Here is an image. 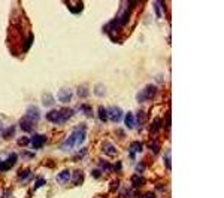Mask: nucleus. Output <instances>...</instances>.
I'll list each match as a JSON object with an SVG mask.
<instances>
[{"label":"nucleus","mask_w":224,"mask_h":198,"mask_svg":"<svg viewBox=\"0 0 224 198\" xmlns=\"http://www.w3.org/2000/svg\"><path fill=\"white\" fill-rule=\"evenodd\" d=\"M85 136H87V128L85 125H78L76 128L72 131V134H70L69 137L64 140V143L60 146V149L63 151H70V149H73V147L79 146L81 143H84V140H85Z\"/></svg>","instance_id":"nucleus-1"},{"label":"nucleus","mask_w":224,"mask_h":198,"mask_svg":"<svg viewBox=\"0 0 224 198\" xmlns=\"http://www.w3.org/2000/svg\"><path fill=\"white\" fill-rule=\"evenodd\" d=\"M75 110L70 107H61V109H54L46 113V119L52 122V124H63L67 119H70L73 116Z\"/></svg>","instance_id":"nucleus-2"},{"label":"nucleus","mask_w":224,"mask_h":198,"mask_svg":"<svg viewBox=\"0 0 224 198\" xmlns=\"http://www.w3.org/2000/svg\"><path fill=\"white\" fill-rule=\"evenodd\" d=\"M155 94H157V88L154 85H147L138 94V101L139 103H144L147 100H151V98H154Z\"/></svg>","instance_id":"nucleus-3"},{"label":"nucleus","mask_w":224,"mask_h":198,"mask_svg":"<svg viewBox=\"0 0 224 198\" xmlns=\"http://www.w3.org/2000/svg\"><path fill=\"white\" fill-rule=\"evenodd\" d=\"M17 159H18V154H9L8 159L0 161V171H8V170H11V168L15 165Z\"/></svg>","instance_id":"nucleus-4"},{"label":"nucleus","mask_w":224,"mask_h":198,"mask_svg":"<svg viewBox=\"0 0 224 198\" xmlns=\"http://www.w3.org/2000/svg\"><path fill=\"white\" fill-rule=\"evenodd\" d=\"M108 112V119H111L112 122H120L121 118H123V110L117 106H112L109 109H106Z\"/></svg>","instance_id":"nucleus-5"},{"label":"nucleus","mask_w":224,"mask_h":198,"mask_svg":"<svg viewBox=\"0 0 224 198\" xmlns=\"http://www.w3.org/2000/svg\"><path fill=\"white\" fill-rule=\"evenodd\" d=\"M36 122L32 118H28V116H24L23 119L19 121V128L23 130V131H26V133H30V131H33L35 128Z\"/></svg>","instance_id":"nucleus-6"},{"label":"nucleus","mask_w":224,"mask_h":198,"mask_svg":"<svg viewBox=\"0 0 224 198\" xmlns=\"http://www.w3.org/2000/svg\"><path fill=\"white\" fill-rule=\"evenodd\" d=\"M45 143H46V136H43V134H35L33 137H30V145L35 147V149L43 147Z\"/></svg>","instance_id":"nucleus-7"},{"label":"nucleus","mask_w":224,"mask_h":198,"mask_svg":"<svg viewBox=\"0 0 224 198\" xmlns=\"http://www.w3.org/2000/svg\"><path fill=\"white\" fill-rule=\"evenodd\" d=\"M72 97H73V91L69 89V88H63V89L58 91L57 100H58L60 103H69L70 100H72Z\"/></svg>","instance_id":"nucleus-8"},{"label":"nucleus","mask_w":224,"mask_h":198,"mask_svg":"<svg viewBox=\"0 0 224 198\" xmlns=\"http://www.w3.org/2000/svg\"><path fill=\"white\" fill-rule=\"evenodd\" d=\"M26 116H28V118H32L35 122H37V121L41 119V112H39V109H37L36 106H28L26 110Z\"/></svg>","instance_id":"nucleus-9"},{"label":"nucleus","mask_w":224,"mask_h":198,"mask_svg":"<svg viewBox=\"0 0 224 198\" xmlns=\"http://www.w3.org/2000/svg\"><path fill=\"white\" fill-rule=\"evenodd\" d=\"M102 151H103L105 155H108V156L117 155V147L114 146L112 143H109V142H105L103 145H102Z\"/></svg>","instance_id":"nucleus-10"},{"label":"nucleus","mask_w":224,"mask_h":198,"mask_svg":"<svg viewBox=\"0 0 224 198\" xmlns=\"http://www.w3.org/2000/svg\"><path fill=\"white\" fill-rule=\"evenodd\" d=\"M124 124H126V127L129 130H133L136 127V122H135V115L131 112L126 113V116H124Z\"/></svg>","instance_id":"nucleus-11"},{"label":"nucleus","mask_w":224,"mask_h":198,"mask_svg":"<svg viewBox=\"0 0 224 198\" xmlns=\"http://www.w3.org/2000/svg\"><path fill=\"white\" fill-rule=\"evenodd\" d=\"M142 149H144V146H142L140 142H135V143H131V145H130V158H135L136 154L142 152Z\"/></svg>","instance_id":"nucleus-12"},{"label":"nucleus","mask_w":224,"mask_h":198,"mask_svg":"<svg viewBox=\"0 0 224 198\" xmlns=\"http://www.w3.org/2000/svg\"><path fill=\"white\" fill-rule=\"evenodd\" d=\"M70 180V171L69 170H64V171L58 173V176H57V182L60 183V185H64V183H67Z\"/></svg>","instance_id":"nucleus-13"},{"label":"nucleus","mask_w":224,"mask_h":198,"mask_svg":"<svg viewBox=\"0 0 224 198\" xmlns=\"http://www.w3.org/2000/svg\"><path fill=\"white\" fill-rule=\"evenodd\" d=\"M72 180H73L75 185H81L84 182V173L81 171V170H75L73 176H72Z\"/></svg>","instance_id":"nucleus-14"},{"label":"nucleus","mask_w":224,"mask_h":198,"mask_svg":"<svg viewBox=\"0 0 224 198\" xmlns=\"http://www.w3.org/2000/svg\"><path fill=\"white\" fill-rule=\"evenodd\" d=\"M0 134H2V137L3 138H11L14 134H15V125H11V127H8L6 130H2Z\"/></svg>","instance_id":"nucleus-15"},{"label":"nucleus","mask_w":224,"mask_h":198,"mask_svg":"<svg viewBox=\"0 0 224 198\" xmlns=\"http://www.w3.org/2000/svg\"><path fill=\"white\" fill-rule=\"evenodd\" d=\"M54 103H55V100L52 98V95H50V94L42 95V104H43V106H46V107H51Z\"/></svg>","instance_id":"nucleus-16"},{"label":"nucleus","mask_w":224,"mask_h":198,"mask_svg":"<svg viewBox=\"0 0 224 198\" xmlns=\"http://www.w3.org/2000/svg\"><path fill=\"white\" fill-rule=\"evenodd\" d=\"M144 183H145V179L140 177V176H133V177H131V185H133L135 188H140Z\"/></svg>","instance_id":"nucleus-17"},{"label":"nucleus","mask_w":224,"mask_h":198,"mask_svg":"<svg viewBox=\"0 0 224 198\" xmlns=\"http://www.w3.org/2000/svg\"><path fill=\"white\" fill-rule=\"evenodd\" d=\"M97 115H99V119L102 121V122H106V121H108V112H106V109H105L103 106H100V107L97 109Z\"/></svg>","instance_id":"nucleus-18"},{"label":"nucleus","mask_w":224,"mask_h":198,"mask_svg":"<svg viewBox=\"0 0 224 198\" xmlns=\"http://www.w3.org/2000/svg\"><path fill=\"white\" fill-rule=\"evenodd\" d=\"M144 121H145V112H144V110H139V112L136 113V116H135V122H136V125H142Z\"/></svg>","instance_id":"nucleus-19"},{"label":"nucleus","mask_w":224,"mask_h":198,"mask_svg":"<svg viewBox=\"0 0 224 198\" xmlns=\"http://www.w3.org/2000/svg\"><path fill=\"white\" fill-rule=\"evenodd\" d=\"M76 94L79 95V97H87V95H88V88H87V85H79L78 86Z\"/></svg>","instance_id":"nucleus-20"},{"label":"nucleus","mask_w":224,"mask_h":198,"mask_svg":"<svg viewBox=\"0 0 224 198\" xmlns=\"http://www.w3.org/2000/svg\"><path fill=\"white\" fill-rule=\"evenodd\" d=\"M32 176V171L30 170H24V171H21L19 173V176H18V179L21 182H26V180H28V177Z\"/></svg>","instance_id":"nucleus-21"},{"label":"nucleus","mask_w":224,"mask_h":198,"mask_svg":"<svg viewBox=\"0 0 224 198\" xmlns=\"http://www.w3.org/2000/svg\"><path fill=\"white\" fill-rule=\"evenodd\" d=\"M158 128H160V119H155L154 122H153V125H151V133L153 134H155V133H158Z\"/></svg>","instance_id":"nucleus-22"},{"label":"nucleus","mask_w":224,"mask_h":198,"mask_svg":"<svg viewBox=\"0 0 224 198\" xmlns=\"http://www.w3.org/2000/svg\"><path fill=\"white\" fill-rule=\"evenodd\" d=\"M18 145L19 146H27V145H30V137H19L18 138Z\"/></svg>","instance_id":"nucleus-23"},{"label":"nucleus","mask_w":224,"mask_h":198,"mask_svg":"<svg viewBox=\"0 0 224 198\" xmlns=\"http://www.w3.org/2000/svg\"><path fill=\"white\" fill-rule=\"evenodd\" d=\"M96 94L99 97H103L105 95V86L103 85H97L96 86Z\"/></svg>","instance_id":"nucleus-24"},{"label":"nucleus","mask_w":224,"mask_h":198,"mask_svg":"<svg viewBox=\"0 0 224 198\" xmlns=\"http://www.w3.org/2000/svg\"><path fill=\"white\" fill-rule=\"evenodd\" d=\"M43 185H45V180H43V177H39V179L36 180V183H35V189L41 188V186H43Z\"/></svg>","instance_id":"nucleus-25"},{"label":"nucleus","mask_w":224,"mask_h":198,"mask_svg":"<svg viewBox=\"0 0 224 198\" xmlns=\"http://www.w3.org/2000/svg\"><path fill=\"white\" fill-rule=\"evenodd\" d=\"M23 158H24V159H33V158H35V154H33V152H23Z\"/></svg>","instance_id":"nucleus-26"},{"label":"nucleus","mask_w":224,"mask_h":198,"mask_svg":"<svg viewBox=\"0 0 224 198\" xmlns=\"http://www.w3.org/2000/svg\"><path fill=\"white\" fill-rule=\"evenodd\" d=\"M85 154H87V147H84L82 151H79V152H78V155L75 156V159H81V158H84V155H85Z\"/></svg>","instance_id":"nucleus-27"},{"label":"nucleus","mask_w":224,"mask_h":198,"mask_svg":"<svg viewBox=\"0 0 224 198\" xmlns=\"http://www.w3.org/2000/svg\"><path fill=\"white\" fill-rule=\"evenodd\" d=\"M82 107V110H84V113L85 115H88V116H91V109H90V106H87V104H84V106H81Z\"/></svg>","instance_id":"nucleus-28"},{"label":"nucleus","mask_w":224,"mask_h":198,"mask_svg":"<svg viewBox=\"0 0 224 198\" xmlns=\"http://www.w3.org/2000/svg\"><path fill=\"white\" fill-rule=\"evenodd\" d=\"M164 164H166V168H170V158H169V154L164 155Z\"/></svg>","instance_id":"nucleus-29"},{"label":"nucleus","mask_w":224,"mask_h":198,"mask_svg":"<svg viewBox=\"0 0 224 198\" xmlns=\"http://www.w3.org/2000/svg\"><path fill=\"white\" fill-rule=\"evenodd\" d=\"M99 164H100V165H103L105 170H112V165H111V164L105 163V161H99Z\"/></svg>","instance_id":"nucleus-30"},{"label":"nucleus","mask_w":224,"mask_h":198,"mask_svg":"<svg viewBox=\"0 0 224 198\" xmlns=\"http://www.w3.org/2000/svg\"><path fill=\"white\" fill-rule=\"evenodd\" d=\"M91 174H93V177H96V179H97V177H100V176H102V171L96 168V170H93V173H91Z\"/></svg>","instance_id":"nucleus-31"},{"label":"nucleus","mask_w":224,"mask_h":198,"mask_svg":"<svg viewBox=\"0 0 224 198\" xmlns=\"http://www.w3.org/2000/svg\"><path fill=\"white\" fill-rule=\"evenodd\" d=\"M121 165H123V164H121L120 161H118V163H115V165H114V170H115V171H121V170H123V168H121Z\"/></svg>","instance_id":"nucleus-32"},{"label":"nucleus","mask_w":224,"mask_h":198,"mask_svg":"<svg viewBox=\"0 0 224 198\" xmlns=\"http://www.w3.org/2000/svg\"><path fill=\"white\" fill-rule=\"evenodd\" d=\"M154 8L157 9V17L160 18V17H162V15H163V14H162V10H160V8H158V3H157V2H155V3H154Z\"/></svg>","instance_id":"nucleus-33"},{"label":"nucleus","mask_w":224,"mask_h":198,"mask_svg":"<svg viewBox=\"0 0 224 198\" xmlns=\"http://www.w3.org/2000/svg\"><path fill=\"white\" fill-rule=\"evenodd\" d=\"M142 198H155V194L154 192H148V194H145Z\"/></svg>","instance_id":"nucleus-34"},{"label":"nucleus","mask_w":224,"mask_h":198,"mask_svg":"<svg viewBox=\"0 0 224 198\" xmlns=\"http://www.w3.org/2000/svg\"><path fill=\"white\" fill-rule=\"evenodd\" d=\"M117 188H118V180H115L111 185V191H117Z\"/></svg>","instance_id":"nucleus-35"},{"label":"nucleus","mask_w":224,"mask_h":198,"mask_svg":"<svg viewBox=\"0 0 224 198\" xmlns=\"http://www.w3.org/2000/svg\"><path fill=\"white\" fill-rule=\"evenodd\" d=\"M136 170H138L139 173L144 171V163H139V164H138V168H136Z\"/></svg>","instance_id":"nucleus-36"},{"label":"nucleus","mask_w":224,"mask_h":198,"mask_svg":"<svg viewBox=\"0 0 224 198\" xmlns=\"http://www.w3.org/2000/svg\"><path fill=\"white\" fill-rule=\"evenodd\" d=\"M149 146H151V149H153L154 152H158V147H157V146L154 145V142H151V145H149Z\"/></svg>","instance_id":"nucleus-37"},{"label":"nucleus","mask_w":224,"mask_h":198,"mask_svg":"<svg viewBox=\"0 0 224 198\" xmlns=\"http://www.w3.org/2000/svg\"><path fill=\"white\" fill-rule=\"evenodd\" d=\"M3 130V124H2V121H0V131Z\"/></svg>","instance_id":"nucleus-38"}]
</instances>
